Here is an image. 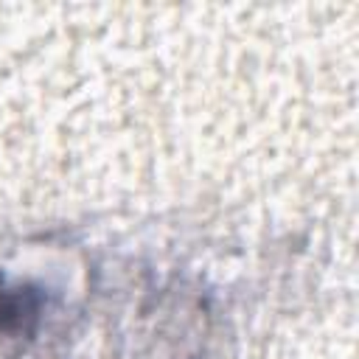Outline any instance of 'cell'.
I'll list each match as a JSON object with an SVG mask.
<instances>
[{
	"instance_id": "6da1fadb",
	"label": "cell",
	"mask_w": 359,
	"mask_h": 359,
	"mask_svg": "<svg viewBox=\"0 0 359 359\" xmlns=\"http://www.w3.org/2000/svg\"><path fill=\"white\" fill-rule=\"evenodd\" d=\"M48 294L34 283H8L0 286V337L6 339H34Z\"/></svg>"
}]
</instances>
